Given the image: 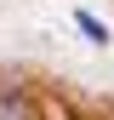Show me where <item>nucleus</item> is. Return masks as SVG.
<instances>
[{
	"label": "nucleus",
	"instance_id": "nucleus-1",
	"mask_svg": "<svg viewBox=\"0 0 114 120\" xmlns=\"http://www.w3.org/2000/svg\"><path fill=\"white\" fill-rule=\"evenodd\" d=\"M0 120H34L28 114V97L11 92V86H0Z\"/></svg>",
	"mask_w": 114,
	"mask_h": 120
},
{
	"label": "nucleus",
	"instance_id": "nucleus-2",
	"mask_svg": "<svg viewBox=\"0 0 114 120\" xmlns=\"http://www.w3.org/2000/svg\"><path fill=\"white\" fill-rule=\"evenodd\" d=\"M74 29H80L86 40H97V46L108 40V23H103V17H91V11H74Z\"/></svg>",
	"mask_w": 114,
	"mask_h": 120
}]
</instances>
